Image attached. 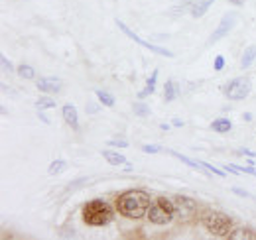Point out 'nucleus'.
Wrapping results in <instances>:
<instances>
[{
	"mask_svg": "<svg viewBox=\"0 0 256 240\" xmlns=\"http://www.w3.org/2000/svg\"><path fill=\"white\" fill-rule=\"evenodd\" d=\"M232 128V122L228 118H217L213 124H211V130H215V132H219V134H224V132H228Z\"/></svg>",
	"mask_w": 256,
	"mask_h": 240,
	"instance_id": "obj_16",
	"label": "nucleus"
},
{
	"mask_svg": "<svg viewBox=\"0 0 256 240\" xmlns=\"http://www.w3.org/2000/svg\"><path fill=\"white\" fill-rule=\"evenodd\" d=\"M230 240H256L254 230L250 228H232V232L228 234Z\"/></svg>",
	"mask_w": 256,
	"mask_h": 240,
	"instance_id": "obj_14",
	"label": "nucleus"
},
{
	"mask_svg": "<svg viewBox=\"0 0 256 240\" xmlns=\"http://www.w3.org/2000/svg\"><path fill=\"white\" fill-rule=\"evenodd\" d=\"M158 73H160L158 69H154V71H152V77L148 79L146 87H144V89H142L140 92H138V98H146L148 94H152V92L156 90V81H158Z\"/></svg>",
	"mask_w": 256,
	"mask_h": 240,
	"instance_id": "obj_13",
	"label": "nucleus"
},
{
	"mask_svg": "<svg viewBox=\"0 0 256 240\" xmlns=\"http://www.w3.org/2000/svg\"><path fill=\"white\" fill-rule=\"evenodd\" d=\"M18 75L22 77V79H34L36 77V71H34L32 65H26V63H22V65H18Z\"/></svg>",
	"mask_w": 256,
	"mask_h": 240,
	"instance_id": "obj_22",
	"label": "nucleus"
},
{
	"mask_svg": "<svg viewBox=\"0 0 256 240\" xmlns=\"http://www.w3.org/2000/svg\"><path fill=\"white\" fill-rule=\"evenodd\" d=\"M36 106H38L40 110H46V108H54V106H56V100H54L52 96H40V98L36 100Z\"/></svg>",
	"mask_w": 256,
	"mask_h": 240,
	"instance_id": "obj_23",
	"label": "nucleus"
},
{
	"mask_svg": "<svg viewBox=\"0 0 256 240\" xmlns=\"http://www.w3.org/2000/svg\"><path fill=\"white\" fill-rule=\"evenodd\" d=\"M96 110H98V108H96L93 102H89V104H87V112H96Z\"/></svg>",
	"mask_w": 256,
	"mask_h": 240,
	"instance_id": "obj_35",
	"label": "nucleus"
},
{
	"mask_svg": "<svg viewBox=\"0 0 256 240\" xmlns=\"http://www.w3.org/2000/svg\"><path fill=\"white\" fill-rule=\"evenodd\" d=\"M213 2H215V0H199V2H195L192 6V16L193 18H201V16L213 6Z\"/></svg>",
	"mask_w": 256,
	"mask_h": 240,
	"instance_id": "obj_12",
	"label": "nucleus"
},
{
	"mask_svg": "<svg viewBox=\"0 0 256 240\" xmlns=\"http://www.w3.org/2000/svg\"><path fill=\"white\" fill-rule=\"evenodd\" d=\"M244 120H252V114L250 112H244V116H242Z\"/></svg>",
	"mask_w": 256,
	"mask_h": 240,
	"instance_id": "obj_36",
	"label": "nucleus"
},
{
	"mask_svg": "<svg viewBox=\"0 0 256 240\" xmlns=\"http://www.w3.org/2000/svg\"><path fill=\"white\" fill-rule=\"evenodd\" d=\"M174 214H176L174 201L168 199V197H158V199L152 201V205H150V209H148V214H146V216H148V220H150L152 224L164 226V224L172 222Z\"/></svg>",
	"mask_w": 256,
	"mask_h": 240,
	"instance_id": "obj_4",
	"label": "nucleus"
},
{
	"mask_svg": "<svg viewBox=\"0 0 256 240\" xmlns=\"http://www.w3.org/2000/svg\"><path fill=\"white\" fill-rule=\"evenodd\" d=\"M96 98L100 104L104 106H114V96L108 92V90H96Z\"/></svg>",
	"mask_w": 256,
	"mask_h": 240,
	"instance_id": "obj_20",
	"label": "nucleus"
},
{
	"mask_svg": "<svg viewBox=\"0 0 256 240\" xmlns=\"http://www.w3.org/2000/svg\"><path fill=\"white\" fill-rule=\"evenodd\" d=\"M238 154H240V156H248V158H254L256 156L254 152H250V150H238Z\"/></svg>",
	"mask_w": 256,
	"mask_h": 240,
	"instance_id": "obj_30",
	"label": "nucleus"
},
{
	"mask_svg": "<svg viewBox=\"0 0 256 240\" xmlns=\"http://www.w3.org/2000/svg\"><path fill=\"white\" fill-rule=\"evenodd\" d=\"M65 168H67V164H65L64 160H56V162H52V164H50L48 174H50V176H58V174L65 172Z\"/></svg>",
	"mask_w": 256,
	"mask_h": 240,
	"instance_id": "obj_21",
	"label": "nucleus"
},
{
	"mask_svg": "<svg viewBox=\"0 0 256 240\" xmlns=\"http://www.w3.org/2000/svg\"><path fill=\"white\" fill-rule=\"evenodd\" d=\"M250 90H252V85H250L248 77H236L223 87L224 96L228 100H244L250 94Z\"/></svg>",
	"mask_w": 256,
	"mask_h": 240,
	"instance_id": "obj_5",
	"label": "nucleus"
},
{
	"mask_svg": "<svg viewBox=\"0 0 256 240\" xmlns=\"http://www.w3.org/2000/svg\"><path fill=\"white\" fill-rule=\"evenodd\" d=\"M172 201H174L176 214L182 216V218H192L193 214L197 212V201L188 197V195H176Z\"/></svg>",
	"mask_w": 256,
	"mask_h": 240,
	"instance_id": "obj_8",
	"label": "nucleus"
},
{
	"mask_svg": "<svg viewBox=\"0 0 256 240\" xmlns=\"http://www.w3.org/2000/svg\"><path fill=\"white\" fill-rule=\"evenodd\" d=\"M38 116H40V120H42V122H44V124H50V118H48V116H46V114H44V112H42V110H40V112H38Z\"/></svg>",
	"mask_w": 256,
	"mask_h": 240,
	"instance_id": "obj_32",
	"label": "nucleus"
},
{
	"mask_svg": "<svg viewBox=\"0 0 256 240\" xmlns=\"http://www.w3.org/2000/svg\"><path fill=\"white\" fill-rule=\"evenodd\" d=\"M254 60H256V46H248V48L244 50L242 58H240V67H242V69H248Z\"/></svg>",
	"mask_w": 256,
	"mask_h": 240,
	"instance_id": "obj_15",
	"label": "nucleus"
},
{
	"mask_svg": "<svg viewBox=\"0 0 256 240\" xmlns=\"http://www.w3.org/2000/svg\"><path fill=\"white\" fill-rule=\"evenodd\" d=\"M142 152H146V154H158V152H162V148L156 146V144H146V146H142Z\"/></svg>",
	"mask_w": 256,
	"mask_h": 240,
	"instance_id": "obj_27",
	"label": "nucleus"
},
{
	"mask_svg": "<svg viewBox=\"0 0 256 240\" xmlns=\"http://www.w3.org/2000/svg\"><path fill=\"white\" fill-rule=\"evenodd\" d=\"M150 205H152V199L142 189H128L116 199V210L120 212V216L136 218V220L148 214Z\"/></svg>",
	"mask_w": 256,
	"mask_h": 240,
	"instance_id": "obj_1",
	"label": "nucleus"
},
{
	"mask_svg": "<svg viewBox=\"0 0 256 240\" xmlns=\"http://www.w3.org/2000/svg\"><path fill=\"white\" fill-rule=\"evenodd\" d=\"M168 154H172L174 158H178L180 162H184L186 166H190V168H193V170H203L199 162H195V160H192V158H186L184 154H178V152H174V150H168Z\"/></svg>",
	"mask_w": 256,
	"mask_h": 240,
	"instance_id": "obj_18",
	"label": "nucleus"
},
{
	"mask_svg": "<svg viewBox=\"0 0 256 240\" xmlns=\"http://www.w3.org/2000/svg\"><path fill=\"white\" fill-rule=\"evenodd\" d=\"M102 158L110 164V166H126V158L120 154V152L114 150H104L102 152Z\"/></svg>",
	"mask_w": 256,
	"mask_h": 240,
	"instance_id": "obj_11",
	"label": "nucleus"
},
{
	"mask_svg": "<svg viewBox=\"0 0 256 240\" xmlns=\"http://www.w3.org/2000/svg\"><path fill=\"white\" fill-rule=\"evenodd\" d=\"M108 146H114V148H126L128 142L126 140H108Z\"/></svg>",
	"mask_w": 256,
	"mask_h": 240,
	"instance_id": "obj_28",
	"label": "nucleus"
},
{
	"mask_svg": "<svg viewBox=\"0 0 256 240\" xmlns=\"http://www.w3.org/2000/svg\"><path fill=\"white\" fill-rule=\"evenodd\" d=\"M134 114L140 118H148L150 116V106L146 102H136L134 104Z\"/></svg>",
	"mask_w": 256,
	"mask_h": 240,
	"instance_id": "obj_24",
	"label": "nucleus"
},
{
	"mask_svg": "<svg viewBox=\"0 0 256 240\" xmlns=\"http://www.w3.org/2000/svg\"><path fill=\"white\" fill-rule=\"evenodd\" d=\"M199 164H201V168H203V170H207L209 174H215V176H219V178H224V176H226L223 170H217V168H213V166H211V164H207V162H199Z\"/></svg>",
	"mask_w": 256,
	"mask_h": 240,
	"instance_id": "obj_25",
	"label": "nucleus"
},
{
	"mask_svg": "<svg viewBox=\"0 0 256 240\" xmlns=\"http://www.w3.org/2000/svg\"><path fill=\"white\" fill-rule=\"evenodd\" d=\"M116 26L120 28L122 34H126L128 38L134 42V44H138V46H142V48H146V50H150V52H154V54H158L162 58H174V52H170V50H166V48H162L158 44H150V42H146V40H142L140 36H136L134 32L128 28L124 22H120V20H116Z\"/></svg>",
	"mask_w": 256,
	"mask_h": 240,
	"instance_id": "obj_6",
	"label": "nucleus"
},
{
	"mask_svg": "<svg viewBox=\"0 0 256 240\" xmlns=\"http://www.w3.org/2000/svg\"><path fill=\"white\" fill-rule=\"evenodd\" d=\"M234 24H236V14H234V12H226L223 18H221L219 26L215 28V32L209 36L207 46H213V44H217L219 40H223L226 34H230V30L234 28Z\"/></svg>",
	"mask_w": 256,
	"mask_h": 240,
	"instance_id": "obj_7",
	"label": "nucleus"
},
{
	"mask_svg": "<svg viewBox=\"0 0 256 240\" xmlns=\"http://www.w3.org/2000/svg\"><path fill=\"white\" fill-rule=\"evenodd\" d=\"M36 87L42 90V92L54 94V92H60V90H62V81L56 79V77H44V79H40V81L36 83Z\"/></svg>",
	"mask_w": 256,
	"mask_h": 240,
	"instance_id": "obj_9",
	"label": "nucleus"
},
{
	"mask_svg": "<svg viewBox=\"0 0 256 240\" xmlns=\"http://www.w3.org/2000/svg\"><path fill=\"white\" fill-rule=\"evenodd\" d=\"M172 122H174V126H176V128H182V126L186 124L184 120H180V118H174V120H172Z\"/></svg>",
	"mask_w": 256,
	"mask_h": 240,
	"instance_id": "obj_33",
	"label": "nucleus"
},
{
	"mask_svg": "<svg viewBox=\"0 0 256 240\" xmlns=\"http://www.w3.org/2000/svg\"><path fill=\"white\" fill-rule=\"evenodd\" d=\"M0 63H2V73H12V71H14V67H12L10 60H8L4 54L0 56Z\"/></svg>",
	"mask_w": 256,
	"mask_h": 240,
	"instance_id": "obj_26",
	"label": "nucleus"
},
{
	"mask_svg": "<svg viewBox=\"0 0 256 240\" xmlns=\"http://www.w3.org/2000/svg\"><path fill=\"white\" fill-rule=\"evenodd\" d=\"M164 98H166V102H172L176 96H178V83L176 81H168L166 85H164Z\"/></svg>",
	"mask_w": 256,
	"mask_h": 240,
	"instance_id": "obj_17",
	"label": "nucleus"
},
{
	"mask_svg": "<svg viewBox=\"0 0 256 240\" xmlns=\"http://www.w3.org/2000/svg\"><path fill=\"white\" fill-rule=\"evenodd\" d=\"M224 170H228L230 174H248V176H254L256 178V170L252 168V166L242 168V166H234V164H230V166H224Z\"/></svg>",
	"mask_w": 256,
	"mask_h": 240,
	"instance_id": "obj_19",
	"label": "nucleus"
},
{
	"mask_svg": "<svg viewBox=\"0 0 256 240\" xmlns=\"http://www.w3.org/2000/svg\"><path fill=\"white\" fill-rule=\"evenodd\" d=\"M224 69V58L223 56H217L215 58V71H223Z\"/></svg>",
	"mask_w": 256,
	"mask_h": 240,
	"instance_id": "obj_29",
	"label": "nucleus"
},
{
	"mask_svg": "<svg viewBox=\"0 0 256 240\" xmlns=\"http://www.w3.org/2000/svg\"><path fill=\"white\" fill-rule=\"evenodd\" d=\"M64 118L73 130L79 128V116H77V108H75V104H71V102L64 104Z\"/></svg>",
	"mask_w": 256,
	"mask_h": 240,
	"instance_id": "obj_10",
	"label": "nucleus"
},
{
	"mask_svg": "<svg viewBox=\"0 0 256 240\" xmlns=\"http://www.w3.org/2000/svg\"><path fill=\"white\" fill-rule=\"evenodd\" d=\"M228 2H230L232 6H238V8H240V6H244V0H228Z\"/></svg>",
	"mask_w": 256,
	"mask_h": 240,
	"instance_id": "obj_34",
	"label": "nucleus"
},
{
	"mask_svg": "<svg viewBox=\"0 0 256 240\" xmlns=\"http://www.w3.org/2000/svg\"><path fill=\"white\" fill-rule=\"evenodd\" d=\"M83 220L89 226H104L112 220V209L102 199H93L83 207Z\"/></svg>",
	"mask_w": 256,
	"mask_h": 240,
	"instance_id": "obj_2",
	"label": "nucleus"
},
{
	"mask_svg": "<svg viewBox=\"0 0 256 240\" xmlns=\"http://www.w3.org/2000/svg\"><path fill=\"white\" fill-rule=\"evenodd\" d=\"M236 195H240V197H250V193H246V191H242V189H232Z\"/></svg>",
	"mask_w": 256,
	"mask_h": 240,
	"instance_id": "obj_31",
	"label": "nucleus"
},
{
	"mask_svg": "<svg viewBox=\"0 0 256 240\" xmlns=\"http://www.w3.org/2000/svg\"><path fill=\"white\" fill-rule=\"evenodd\" d=\"M203 226L217 238H228V234L232 232V218L221 210H209L203 216Z\"/></svg>",
	"mask_w": 256,
	"mask_h": 240,
	"instance_id": "obj_3",
	"label": "nucleus"
}]
</instances>
